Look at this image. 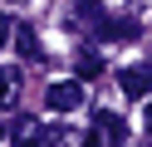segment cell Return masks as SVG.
I'll use <instances>...</instances> for the list:
<instances>
[{"instance_id":"12","label":"cell","mask_w":152,"mask_h":147,"mask_svg":"<svg viewBox=\"0 0 152 147\" xmlns=\"http://www.w3.org/2000/svg\"><path fill=\"white\" fill-rule=\"evenodd\" d=\"M0 137H5V132H0Z\"/></svg>"},{"instance_id":"6","label":"cell","mask_w":152,"mask_h":147,"mask_svg":"<svg viewBox=\"0 0 152 147\" xmlns=\"http://www.w3.org/2000/svg\"><path fill=\"white\" fill-rule=\"evenodd\" d=\"M20 93V69H0V103H15Z\"/></svg>"},{"instance_id":"10","label":"cell","mask_w":152,"mask_h":147,"mask_svg":"<svg viewBox=\"0 0 152 147\" xmlns=\"http://www.w3.org/2000/svg\"><path fill=\"white\" fill-rule=\"evenodd\" d=\"M10 39H15V20H10V15H0V44H10Z\"/></svg>"},{"instance_id":"2","label":"cell","mask_w":152,"mask_h":147,"mask_svg":"<svg viewBox=\"0 0 152 147\" xmlns=\"http://www.w3.org/2000/svg\"><path fill=\"white\" fill-rule=\"evenodd\" d=\"M128 137V123H123L118 113H93V132H88V142H123Z\"/></svg>"},{"instance_id":"1","label":"cell","mask_w":152,"mask_h":147,"mask_svg":"<svg viewBox=\"0 0 152 147\" xmlns=\"http://www.w3.org/2000/svg\"><path fill=\"white\" fill-rule=\"evenodd\" d=\"M44 103H49V113H74V108H83V78H59V83L44 88Z\"/></svg>"},{"instance_id":"3","label":"cell","mask_w":152,"mask_h":147,"mask_svg":"<svg viewBox=\"0 0 152 147\" xmlns=\"http://www.w3.org/2000/svg\"><path fill=\"white\" fill-rule=\"evenodd\" d=\"M118 88L128 98H147L152 93V64H132V69H123L118 74Z\"/></svg>"},{"instance_id":"11","label":"cell","mask_w":152,"mask_h":147,"mask_svg":"<svg viewBox=\"0 0 152 147\" xmlns=\"http://www.w3.org/2000/svg\"><path fill=\"white\" fill-rule=\"evenodd\" d=\"M142 127H147V137H152V98H147V108H142Z\"/></svg>"},{"instance_id":"7","label":"cell","mask_w":152,"mask_h":147,"mask_svg":"<svg viewBox=\"0 0 152 147\" xmlns=\"http://www.w3.org/2000/svg\"><path fill=\"white\" fill-rule=\"evenodd\" d=\"M34 132H39V123H34V118H15V127H10L15 142H34Z\"/></svg>"},{"instance_id":"4","label":"cell","mask_w":152,"mask_h":147,"mask_svg":"<svg viewBox=\"0 0 152 147\" xmlns=\"http://www.w3.org/2000/svg\"><path fill=\"white\" fill-rule=\"evenodd\" d=\"M15 49H20V59H30V64H44V44H39V34H34L30 25H15Z\"/></svg>"},{"instance_id":"8","label":"cell","mask_w":152,"mask_h":147,"mask_svg":"<svg viewBox=\"0 0 152 147\" xmlns=\"http://www.w3.org/2000/svg\"><path fill=\"white\" fill-rule=\"evenodd\" d=\"M103 74V59L98 54H79V78H98Z\"/></svg>"},{"instance_id":"5","label":"cell","mask_w":152,"mask_h":147,"mask_svg":"<svg viewBox=\"0 0 152 147\" xmlns=\"http://www.w3.org/2000/svg\"><path fill=\"white\" fill-rule=\"evenodd\" d=\"M103 39H137V20H103Z\"/></svg>"},{"instance_id":"9","label":"cell","mask_w":152,"mask_h":147,"mask_svg":"<svg viewBox=\"0 0 152 147\" xmlns=\"http://www.w3.org/2000/svg\"><path fill=\"white\" fill-rule=\"evenodd\" d=\"M34 142H69V127H39V132H34Z\"/></svg>"}]
</instances>
